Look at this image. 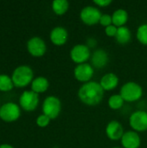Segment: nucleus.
<instances>
[{
	"mask_svg": "<svg viewBox=\"0 0 147 148\" xmlns=\"http://www.w3.org/2000/svg\"><path fill=\"white\" fill-rule=\"evenodd\" d=\"M78 96L84 104L88 106H96L102 101L104 90L100 83L96 82H88L80 88Z\"/></svg>",
	"mask_w": 147,
	"mask_h": 148,
	"instance_id": "nucleus-1",
	"label": "nucleus"
},
{
	"mask_svg": "<svg viewBox=\"0 0 147 148\" xmlns=\"http://www.w3.org/2000/svg\"><path fill=\"white\" fill-rule=\"evenodd\" d=\"M34 73L32 69L27 65H21L16 68L12 73V82L14 86L23 88L27 86L33 81Z\"/></svg>",
	"mask_w": 147,
	"mask_h": 148,
	"instance_id": "nucleus-2",
	"label": "nucleus"
},
{
	"mask_svg": "<svg viewBox=\"0 0 147 148\" xmlns=\"http://www.w3.org/2000/svg\"><path fill=\"white\" fill-rule=\"evenodd\" d=\"M120 95L125 101L133 102L142 97L143 89L138 83L134 82H129L122 86Z\"/></svg>",
	"mask_w": 147,
	"mask_h": 148,
	"instance_id": "nucleus-3",
	"label": "nucleus"
},
{
	"mask_svg": "<svg viewBox=\"0 0 147 148\" xmlns=\"http://www.w3.org/2000/svg\"><path fill=\"white\" fill-rule=\"evenodd\" d=\"M62 104L59 98L56 96H48L42 103L43 114L47 115L50 120H54L58 117L61 113Z\"/></svg>",
	"mask_w": 147,
	"mask_h": 148,
	"instance_id": "nucleus-4",
	"label": "nucleus"
},
{
	"mask_svg": "<svg viewBox=\"0 0 147 148\" xmlns=\"http://www.w3.org/2000/svg\"><path fill=\"white\" fill-rule=\"evenodd\" d=\"M20 114V108L15 102H6L0 107V118L4 121H15L19 118Z\"/></svg>",
	"mask_w": 147,
	"mask_h": 148,
	"instance_id": "nucleus-5",
	"label": "nucleus"
},
{
	"mask_svg": "<svg viewBox=\"0 0 147 148\" xmlns=\"http://www.w3.org/2000/svg\"><path fill=\"white\" fill-rule=\"evenodd\" d=\"M39 103V95L34 91H24L19 98V104L25 111L35 110Z\"/></svg>",
	"mask_w": 147,
	"mask_h": 148,
	"instance_id": "nucleus-6",
	"label": "nucleus"
},
{
	"mask_svg": "<svg viewBox=\"0 0 147 148\" xmlns=\"http://www.w3.org/2000/svg\"><path fill=\"white\" fill-rule=\"evenodd\" d=\"M101 10L94 6H87L83 8L81 11V19L87 25H94L100 23L101 16Z\"/></svg>",
	"mask_w": 147,
	"mask_h": 148,
	"instance_id": "nucleus-7",
	"label": "nucleus"
},
{
	"mask_svg": "<svg viewBox=\"0 0 147 148\" xmlns=\"http://www.w3.org/2000/svg\"><path fill=\"white\" fill-rule=\"evenodd\" d=\"M70 57L77 65L86 63V62L91 57L89 47L84 44H77L74 46L70 51Z\"/></svg>",
	"mask_w": 147,
	"mask_h": 148,
	"instance_id": "nucleus-8",
	"label": "nucleus"
},
{
	"mask_svg": "<svg viewBox=\"0 0 147 148\" xmlns=\"http://www.w3.org/2000/svg\"><path fill=\"white\" fill-rule=\"evenodd\" d=\"M131 127L136 132H145L147 130V113L145 111H135L129 119Z\"/></svg>",
	"mask_w": 147,
	"mask_h": 148,
	"instance_id": "nucleus-9",
	"label": "nucleus"
},
{
	"mask_svg": "<svg viewBox=\"0 0 147 148\" xmlns=\"http://www.w3.org/2000/svg\"><path fill=\"white\" fill-rule=\"evenodd\" d=\"M27 49L30 55L36 57H40L45 54L47 46L45 42L42 38L38 36H35L28 41Z\"/></svg>",
	"mask_w": 147,
	"mask_h": 148,
	"instance_id": "nucleus-10",
	"label": "nucleus"
},
{
	"mask_svg": "<svg viewBox=\"0 0 147 148\" xmlns=\"http://www.w3.org/2000/svg\"><path fill=\"white\" fill-rule=\"evenodd\" d=\"M94 71L93 67L87 62L82 64H78L74 70V75L75 79L84 83L90 82V80L94 75Z\"/></svg>",
	"mask_w": 147,
	"mask_h": 148,
	"instance_id": "nucleus-11",
	"label": "nucleus"
},
{
	"mask_svg": "<svg viewBox=\"0 0 147 148\" xmlns=\"http://www.w3.org/2000/svg\"><path fill=\"white\" fill-rule=\"evenodd\" d=\"M106 134L111 140H121L124 133L122 125L117 121H110L106 127Z\"/></svg>",
	"mask_w": 147,
	"mask_h": 148,
	"instance_id": "nucleus-12",
	"label": "nucleus"
},
{
	"mask_svg": "<svg viewBox=\"0 0 147 148\" xmlns=\"http://www.w3.org/2000/svg\"><path fill=\"white\" fill-rule=\"evenodd\" d=\"M141 140L137 132L127 131L121 138V144L124 148H139L140 147Z\"/></svg>",
	"mask_w": 147,
	"mask_h": 148,
	"instance_id": "nucleus-13",
	"label": "nucleus"
},
{
	"mask_svg": "<svg viewBox=\"0 0 147 148\" xmlns=\"http://www.w3.org/2000/svg\"><path fill=\"white\" fill-rule=\"evenodd\" d=\"M68 31L65 28L62 26H57L54 28L50 32V40L55 45L61 46L65 44L68 41Z\"/></svg>",
	"mask_w": 147,
	"mask_h": 148,
	"instance_id": "nucleus-14",
	"label": "nucleus"
},
{
	"mask_svg": "<svg viewBox=\"0 0 147 148\" xmlns=\"http://www.w3.org/2000/svg\"><path fill=\"white\" fill-rule=\"evenodd\" d=\"M108 60L109 58L107 53L101 49H96L91 56L92 65L96 69H103L106 67L108 63Z\"/></svg>",
	"mask_w": 147,
	"mask_h": 148,
	"instance_id": "nucleus-15",
	"label": "nucleus"
},
{
	"mask_svg": "<svg viewBox=\"0 0 147 148\" xmlns=\"http://www.w3.org/2000/svg\"><path fill=\"white\" fill-rule=\"evenodd\" d=\"M104 91H110L114 89L119 84V78L113 73H108L103 75L100 82Z\"/></svg>",
	"mask_w": 147,
	"mask_h": 148,
	"instance_id": "nucleus-16",
	"label": "nucleus"
},
{
	"mask_svg": "<svg viewBox=\"0 0 147 148\" xmlns=\"http://www.w3.org/2000/svg\"><path fill=\"white\" fill-rule=\"evenodd\" d=\"M49 86V81L43 76H38L35 78L31 82V89L36 94L44 93Z\"/></svg>",
	"mask_w": 147,
	"mask_h": 148,
	"instance_id": "nucleus-17",
	"label": "nucleus"
},
{
	"mask_svg": "<svg viewBox=\"0 0 147 148\" xmlns=\"http://www.w3.org/2000/svg\"><path fill=\"white\" fill-rule=\"evenodd\" d=\"M112 19H113V24L118 28L124 26L128 19V14L126 12V10H123V9H119L117 10H115L112 16Z\"/></svg>",
	"mask_w": 147,
	"mask_h": 148,
	"instance_id": "nucleus-18",
	"label": "nucleus"
},
{
	"mask_svg": "<svg viewBox=\"0 0 147 148\" xmlns=\"http://www.w3.org/2000/svg\"><path fill=\"white\" fill-rule=\"evenodd\" d=\"M131 38H132V33H131V30L127 27L122 26V27L118 28L115 39L119 43L126 44L131 41Z\"/></svg>",
	"mask_w": 147,
	"mask_h": 148,
	"instance_id": "nucleus-19",
	"label": "nucleus"
},
{
	"mask_svg": "<svg viewBox=\"0 0 147 148\" xmlns=\"http://www.w3.org/2000/svg\"><path fill=\"white\" fill-rule=\"evenodd\" d=\"M69 7V3L67 0H55L52 3V9L54 12L58 16L64 15Z\"/></svg>",
	"mask_w": 147,
	"mask_h": 148,
	"instance_id": "nucleus-20",
	"label": "nucleus"
},
{
	"mask_svg": "<svg viewBox=\"0 0 147 148\" xmlns=\"http://www.w3.org/2000/svg\"><path fill=\"white\" fill-rule=\"evenodd\" d=\"M14 83L12 82L11 77L4 74L0 75V91H10L12 89Z\"/></svg>",
	"mask_w": 147,
	"mask_h": 148,
	"instance_id": "nucleus-21",
	"label": "nucleus"
},
{
	"mask_svg": "<svg viewBox=\"0 0 147 148\" xmlns=\"http://www.w3.org/2000/svg\"><path fill=\"white\" fill-rule=\"evenodd\" d=\"M124 101H125L123 100L120 95H113L108 100V106L110 107V108L113 110H117L123 106Z\"/></svg>",
	"mask_w": 147,
	"mask_h": 148,
	"instance_id": "nucleus-22",
	"label": "nucleus"
},
{
	"mask_svg": "<svg viewBox=\"0 0 147 148\" xmlns=\"http://www.w3.org/2000/svg\"><path fill=\"white\" fill-rule=\"evenodd\" d=\"M136 36L140 43L147 45V24H142L138 28Z\"/></svg>",
	"mask_w": 147,
	"mask_h": 148,
	"instance_id": "nucleus-23",
	"label": "nucleus"
},
{
	"mask_svg": "<svg viewBox=\"0 0 147 148\" xmlns=\"http://www.w3.org/2000/svg\"><path fill=\"white\" fill-rule=\"evenodd\" d=\"M49 122H50V119L47 115H45L43 114H41V115H39L36 118V124L40 127H47L49 124Z\"/></svg>",
	"mask_w": 147,
	"mask_h": 148,
	"instance_id": "nucleus-24",
	"label": "nucleus"
},
{
	"mask_svg": "<svg viewBox=\"0 0 147 148\" xmlns=\"http://www.w3.org/2000/svg\"><path fill=\"white\" fill-rule=\"evenodd\" d=\"M100 23L104 26V27H107L112 25L113 23V19H112V16L108 15V14H103L101 16L100 19Z\"/></svg>",
	"mask_w": 147,
	"mask_h": 148,
	"instance_id": "nucleus-25",
	"label": "nucleus"
},
{
	"mask_svg": "<svg viewBox=\"0 0 147 148\" xmlns=\"http://www.w3.org/2000/svg\"><path fill=\"white\" fill-rule=\"evenodd\" d=\"M117 31H118V27L114 26L113 24L105 28V32H106L107 36H110V37H115Z\"/></svg>",
	"mask_w": 147,
	"mask_h": 148,
	"instance_id": "nucleus-26",
	"label": "nucleus"
},
{
	"mask_svg": "<svg viewBox=\"0 0 147 148\" xmlns=\"http://www.w3.org/2000/svg\"><path fill=\"white\" fill-rule=\"evenodd\" d=\"M94 3L100 7H107L112 3L111 0H94Z\"/></svg>",
	"mask_w": 147,
	"mask_h": 148,
	"instance_id": "nucleus-27",
	"label": "nucleus"
},
{
	"mask_svg": "<svg viewBox=\"0 0 147 148\" xmlns=\"http://www.w3.org/2000/svg\"><path fill=\"white\" fill-rule=\"evenodd\" d=\"M0 148H15L14 147H12L10 144H2L0 145Z\"/></svg>",
	"mask_w": 147,
	"mask_h": 148,
	"instance_id": "nucleus-28",
	"label": "nucleus"
},
{
	"mask_svg": "<svg viewBox=\"0 0 147 148\" xmlns=\"http://www.w3.org/2000/svg\"><path fill=\"white\" fill-rule=\"evenodd\" d=\"M113 148H119V147H113Z\"/></svg>",
	"mask_w": 147,
	"mask_h": 148,
	"instance_id": "nucleus-29",
	"label": "nucleus"
}]
</instances>
